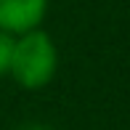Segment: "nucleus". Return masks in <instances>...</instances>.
Returning a JSON list of instances; mask_svg holds the SVG:
<instances>
[{
    "label": "nucleus",
    "mask_w": 130,
    "mask_h": 130,
    "mask_svg": "<svg viewBox=\"0 0 130 130\" xmlns=\"http://www.w3.org/2000/svg\"><path fill=\"white\" fill-rule=\"evenodd\" d=\"M21 130H48V127H40V125H27V127H21Z\"/></svg>",
    "instance_id": "20e7f679"
},
{
    "label": "nucleus",
    "mask_w": 130,
    "mask_h": 130,
    "mask_svg": "<svg viewBox=\"0 0 130 130\" xmlns=\"http://www.w3.org/2000/svg\"><path fill=\"white\" fill-rule=\"evenodd\" d=\"M48 16V0H0V32L24 35L40 29Z\"/></svg>",
    "instance_id": "f03ea898"
},
{
    "label": "nucleus",
    "mask_w": 130,
    "mask_h": 130,
    "mask_svg": "<svg viewBox=\"0 0 130 130\" xmlns=\"http://www.w3.org/2000/svg\"><path fill=\"white\" fill-rule=\"evenodd\" d=\"M56 72H58V48L43 27L13 37L8 77L21 90L37 93L43 88H48L56 77Z\"/></svg>",
    "instance_id": "f257e3e1"
},
{
    "label": "nucleus",
    "mask_w": 130,
    "mask_h": 130,
    "mask_svg": "<svg viewBox=\"0 0 130 130\" xmlns=\"http://www.w3.org/2000/svg\"><path fill=\"white\" fill-rule=\"evenodd\" d=\"M11 51H13V35L0 32V77H8V69H11Z\"/></svg>",
    "instance_id": "7ed1b4c3"
}]
</instances>
